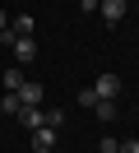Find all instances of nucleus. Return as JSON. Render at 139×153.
<instances>
[{
    "instance_id": "nucleus-1",
    "label": "nucleus",
    "mask_w": 139,
    "mask_h": 153,
    "mask_svg": "<svg viewBox=\"0 0 139 153\" xmlns=\"http://www.w3.org/2000/svg\"><path fill=\"white\" fill-rule=\"evenodd\" d=\"M93 93H97V97H107V102H120V79H116V74H97Z\"/></svg>"
},
{
    "instance_id": "nucleus-2",
    "label": "nucleus",
    "mask_w": 139,
    "mask_h": 153,
    "mask_svg": "<svg viewBox=\"0 0 139 153\" xmlns=\"http://www.w3.org/2000/svg\"><path fill=\"white\" fill-rule=\"evenodd\" d=\"M97 14L111 23V28H116V23L125 19V0H97Z\"/></svg>"
},
{
    "instance_id": "nucleus-3",
    "label": "nucleus",
    "mask_w": 139,
    "mask_h": 153,
    "mask_svg": "<svg viewBox=\"0 0 139 153\" xmlns=\"http://www.w3.org/2000/svg\"><path fill=\"white\" fill-rule=\"evenodd\" d=\"M9 47H14V60H19V65H28V60H37V42H33V37H14Z\"/></svg>"
},
{
    "instance_id": "nucleus-4",
    "label": "nucleus",
    "mask_w": 139,
    "mask_h": 153,
    "mask_svg": "<svg viewBox=\"0 0 139 153\" xmlns=\"http://www.w3.org/2000/svg\"><path fill=\"white\" fill-rule=\"evenodd\" d=\"M56 134H60V130H46V125L33 130V153H51L56 149Z\"/></svg>"
},
{
    "instance_id": "nucleus-5",
    "label": "nucleus",
    "mask_w": 139,
    "mask_h": 153,
    "mask_svg": "<svg viewBox=\"0 0 139 153\" xmlns=\"http://www.w3.org/2000/svg\"><path fill=\"white\" fill-rule=\"evenodd\" d=\"M19 125H28V130H42V125H46V111H42V107H23V111H19Z\"/></svg>"
},
{
    "instance_id": "nucleus-6",
    "label": "nucleus",
    "mask_w": 139,
    "mask_h": 153,
    "mask_svg": "<svg viewBox=\"0 0 139 153\" xmlns=\"http://www.w3.org/2000/svg\"><path fill=\"white\" fill-rule=\"evenodd\" d=\"M19 102H23V107H42V84H33V79H28V84L19 88Z\"/></svg>"
},
{
    "instance_id": "nucleus-7",
    "label": "nucleus",
    "mask_w": 139,
    "mask_h": 153,
    "mask_svg": "<svg viewBox=\"0 0 139 153\" xmlns=\"http://www.w3.org/2000/svg\"><path fill=\"white\" fill-rule=\"evenodd\" d=\"M33 14H14V23H9V33H14V37H33Z\"/></svg>"
},
{
    "instance_id": "nucleus-8",
    "label": "nucleus",
    "mask_w": 139,
    "mask_h": 153,
    "mask_svg": "<svg viewBox=\"0 0 139 153\" xmlns=\"http://www.w3.org/2000/svg\"><path fill=\"white\" fill-rule=\"evenodd\" d=\"M23 84H28V74H23V70H5V93H19Z\"/></svg>"
},
{
    "instance_id": "nucleus-9",
    "label": "nucleus",
    "mask_w": 139,
    "mask_h": 153,
    "mask_svg": "<svg viewBox=\"0 0 139 153\" xmlns=\"http://www.w3.org/2000/svg\"><path fill=\"white\" fill-rule=\"evenodd\" d=\"M93 111H97V121H116V102H107V97H97Z\"/></svg>"
},
{
    "instance_id": "nucleus-10",
    "label": "nucleus",
    "mask_w": 139,
    "mask_h": 153,
    "mask_svg": "<svg viewBox=\"0 0 139 153\" xmlns=\"http://www.w3.org/2000/svg\"><path fill=\"white\" fill-rule=\"evenodd\" d=\"M0 111H5V116H19V111H23V102H19V93H5V97H0Z\"/></svg>"
},
{
    "instance_id": "nucleus-11",
    "label": "nucleus",
    "mask_w": 139,
    "mask_h": 153,
    "mask_svg": "<svg viewBox=\"0 0 139 153\" xmlns=\"http://www.w3.org/2000/svg\"><path fill=\"white\" fill-rule=\"evenodd\" d=\"M60 125H65V111L60 107H46V130H60Z\"/></svg>"
},
{
    "instance_id": "nucleus-12",
    "label": "nucleus",
    "mask_w": 139,
    "mask_h": 153,
    "mask_svg": "<svg viewBox=\"0 0 139 153\" xmlns=\"http://www.w3.org/2000/svg\"><path fill=\"white\" fill-rule=\"evenodd\" d=\"M79 102H83V111H93V102H97V93H93V88H79Z\"/></svg>"
},
{
    "instance_id": "nucleus-13",
    "label": "nucleus",
    "mask_w": 139,
    "mask_h": 153,
    "mask_svg": "<svg viewBox=\"0 0 139 153\" xmlns=\"http://www.w3.org/2000/svg\"><path fill=\"white\" fill-rule=\"evenodd\" d=\"M116 149H120V144L111 139V134H102V139H97V153H116Z\"/></svg>"
},
{
    "instance_id": "nucleus-14",
    "label": "nucleus",
    "mask_w": 139,
    "mask_h": 153,
    "mask_svg": "<svg viewBox=\"0 0 139 153\" xmlns=\"http://www.w3.org/2000/svg\"><path fill=\"white\" fill-rule=\"evenodd\" d=\"M116 153H139V139H125V144H120Z\"/></svg>"
},
{
    "instance_id": "nucleus-15",
    "label": "nucleus",
    "mask_w": 139,
    "mask_h": 153,
    "mask_svg": "<svg viewBox=\"0 0 139 153\" xmlns=\"http://www.w3.org/2000/svg\"><path fill=\"white\" fill-rule=\"evenodd\" d=\"M5 28H9V14H5V10H0V33H5Z\"/></svg>"
},
{
    "instance_id": "nucleus-16",
    "label": "nucleus",
    "mask_w": 139,
    "mask_h": 153,
    "mask_svg": "<svg viewBox=\"0 0 139 153\" xmlns=\"http://www.w3.org/2000/svg\"><path fill=\"white\" fill-rule=\"evenodd\" d=\"M135 14H139V0H135Z\"/></svg>"
}]
</instances>
